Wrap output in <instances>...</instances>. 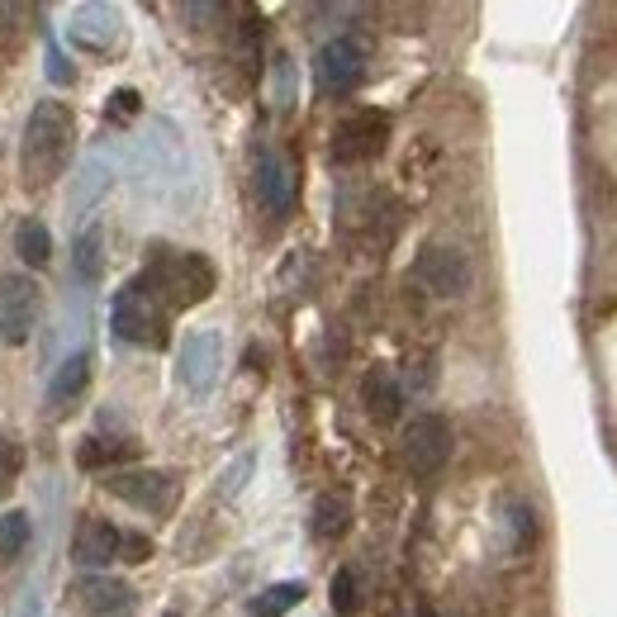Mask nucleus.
<instances>
[{
  "label": "nucleus",
  "mask_w": 617,
  "mask_h": 617,
  "mask_svg": "<svg viewBox=\"0 0 617 617\" xmlns=\"http://www.w3.org/2000/svg\"><path fill=\"white\" fill-rule=\"evenodd\" d=\"M72 142H76L72 109L57 100L34 105L29 129H24V148H20V177H24L29 195H43V190L62 177V167H67V157H72Z\"/></svg>",
  "instance_id": "obj_1"
},
{
  "label": "nucleus",
  "mask_w": 617,
  "mask_h": 617,
  "mask_svg": "<svg viewBox=\"0 0 617 617\" xmlns=\"http://www.w3.org/2000/svg\"><path fill=\"white\" fill-rule=\"evenodd\" d=\"M142 280L152 285V295L162 299L167 313H185L214 295L219 272L204 252H157L148 262V272H142Z\"/></svg>",
  "instance_id": "obj_2"
},
{
  "label": "nucleus",
  "mask_w": 617,
  "mask_h": 617,
  "mask_svg": "<svg viewBox=\"0 0 617 617\" xmlns=\"http://www.w3.org/2000/svg\"><path fill=\"white\" fill-rule=\"evenodd\" d=\"M109 323H115V338L129 342V347H167V328H171V313L162 309V299L152 295V285L134 276L119 285L115 295V309H109Z\"/></svg>",
  "instance_id": "obj_3"
},
{
  "label": "nucleus",
  "mask_w": 617,
  "mask_h": 617,
  "mask_svg": "<svg viewBox=\"0 0 617 617\" xmlns=\"http://www.w3.org/2000/svg\"><path fill=\"white\" fill-rule=\"evenodd\" d=\"M400 456L408 475L418 480H433V475L451 461V423L442 414H414L404 423V437H400Z\"/></svg>",
  "instance_id": "obj_4"
},
{
  "label": "nucleus",
  "mask_w": 617,
  "mask_h": 617,
  "mask_svg": "<svg viewBox=\"0 0 617 617\" xmlns=\"http://www.w3.org/2000/svg\"><path fill=\"white\" fill-rule=\"evenodd\" d=\"M105 489L152 518H171L181 503V475H171V470H119V475H109Z\"/></svg>",
  "instance_id": "obj_5"
},
{
  "label": "nucleus",
  "mask_w": 617,
  "mask_h": 617,
  "mask_svg": "<svg viewBox=\"0 0 617 617\" xmlns=\"http://www.w3.org/2000/svg\"><path fill=\"white\" fill-rule=\"evenodd\" d=\"M390 148V115L385 109H357L332 129V162L342 167H361L375 162Z\"/></svg>",
  "instance_id": "obj_6"
},
{
  "label": "nucleus",
  "mask_w": 617,
  "mask_h": 617,
  "mask_svg": "<svg viewBox=\"0 0 617 617\" xmlns=\"http://www.w3.org/2000/svg\"><path fill=\"white\" fill-rule=\"evenodd\" d=\"M39 280L24 272H0V342L20 347L39 328Z\"/></svg>",
  "instance_id": "obj_7"
},
{
  "label": "nucleus",
  "mask_w": 617,
  "mask_h": 617,
  "mask_svg": "<svg viewBox=\"0 0 617 617\" xmlns=\"http://www.w3.org/2000/svg\"><path fill=\"white\" fill-rule=\"evenodd\" d=\"M361 76H366V43L357 34L328 39L313 53V82H319L323 95H347L352 86H361Z\"/></svg>",
  "instance_id": "obj_8"
},
{
  "label": "nucleus",
  "mask_w": 617,
  "mask_h": 617,
  "mask_svg": "<svg viewBox=\"0 0 617 617\" xmlns=\"http://www.w3.org/2000/svg\"><path fill=\"white\" fill-rule=\"evenodd\" d=\"M414 276L423 290L437 299H461L470 290V262L447 243H427L414 262Z\"/></svg>",
  "instance_id": "obj_9"
},
{
  "label": "nucleus",
  "mask_w": 617,
  "mask_h": 617,
  "mask_svg": "<svg viewBox=\"0 0 617 617\" xmlns=\"http://www.w3.org/2000/svg\"><path fill=\"white\" fill-rule=\"evenodd\" d=\"M219 366H224V342H219L214 328H200V332H190V338L181 342L177 375H181V385L190 394H210L214 380H219Z\"/></svg>",
  "instance_id": "obj_10"
},
{
  "label": "nucleus",
  "mask_w": 617,
  "mask_h": 617,
  "mask_svg": "<svg viewBox=\"0 0 617 617\" xmlns=\"http://www.w3.org/2000/svg\"><path fill=\"white\" fill-rule=\"evenodd\" d=\"M252 190H257V204L272 224H285L295 210V167L285 162L280 152L266 148L257 157V171H252Z\"/></svg>",
  "instance_id": "obj_11"
},
{
  "label": "nucleus",
  "mask_w": 617,
  "mask_h": 617,
  "mask_svg": "<svg viewBox=\"0 0 617 617\" xmlns=\"http://www.w3.org/2000/svg\"><path fill=\"white\" fill-rule=\"evenodd\" d=\"M72 598H76V608H82L86 617H129L138 608L134 589L124 579H115V575H82L76 579V589H72Z\"/></svg>",
  "instance_id": "obj_12"
},
{
  "label": "nucleus",
  "mask_w": 617,
  "mask_h": 617,
  "mask_svg": "<svg viewBox=\"0 0 617 617\" xmlns=\"http://www.w3.org/2000/svg\"><path fill=\"white\" fill-rule=\"evenodd\" d=\"M119 528L105 518H82L76 522V536H72V561L86 565L91 575H100L109 561H119Z\"/></svg>",
  "instance_id": "obj_13"
},
{
  "label": "nucleus",
  "mask_w": 617,
  "mask_h": 617,
  "mask_svg": "<svg viewBox=\"0 0 617 617\" xmlns=\"http://www.w3.org/2000/svg\"><path fill=\"white\" fill-rule=\"evenodd\" d=\"M91 371H95V352H72L67 361H57V371H53V380H47V408L62 418V414H72V404L86 394V385H91Z\"/></svg>",
  "instance_id": "obj_14"
},
{
  "label": "nucleus",
  "mask_w": 617,
  "mask_h": 617,
  "mask_svg": "<svg viewBox=\"0 0 617 617\" xmlns=\"http://www.w3.org/2000/svg\"><path fill=\"white\" fill-rule=\"evenodd\" d=\"M72 43H82L86 53H109L119 43V10L115 6H76L67 24Z\"/></svg>",
  "instance_id": "obj_15"
},
{
  "label": "nucleus",
  "mask_w": 617,
  "mask_h": 617,
  "mask_svg": "<svg viewBox=\"0 0 617 617\" xmlns=\"http://www.w3.org/2000/svg\"><path fill=\"white\" fill-rule=\"evenodd\" d=\"M361 404H366V414L375 423H394V418H400L404 390H400V380H394L390 366H371L366 371V380H361Z\"/></svg>",
  "instance_id": "obj_16"
},
{
  "label": "nucleus",
  "mask_w": 617,
  "mask_h": 617,
  "mask_svg": "<svg viewBox=\"0 0 617 617\" xmlns=\"http://www.w3.org/2000/svg\"><path fill=\"white\" fill-rule=\"evenodd\" d=\"M352 494L347 489H323L319 499H313V536L319 542H338V536H347V528H352Z\"/></svg>",
  "instance_id": "obj_17"
},
{
  "label": "nucleus",
  "mask_w": 617,
  "mask_h": 617,
  "mask_svg": "<svg viewBox=\"0 0 617 617\" xmlns=\"http://www.w3.org/2000/svg\"><path fill=\"white\" fill-rule=\"evenodd\" d=\"M138 456V442L134 437H105V433H91L82 447H76V466L82 470H105V466H119V461H134Z\"/></svg>",
  "instance_id": "obj_18"
},
{
  "label": "nucleus",
  "mask_w": 617,
  "mask_h": 617,
  "mask_svg": "<svg viewBox=\"0 0 617 617\" xmlns=\"http://www.w3.org/2000/svg\"><path fill=\"white\" fill-rule=\"evenodd\" d=\"M14 247H20V262L29 272H43V266L53 262V233H47L39 219H24L20 233H14Z\"/></svg>",
  "instance_id": "obj_19"
},
{
  "label": "nucleus",
  "mask_w": 617,
  "mask_h": 617,
  "mask_svg": "<svg viewBox=\"0 0 617 617\" xmlns=\"http://www.w3.org/2000/svg\"><path fill=\"white\" fill-rule=\"evenodd\" d=\"M105 272V233L100 228H82L76 233V280L95 285Z\"/></svg>",
  "instance_id": "obj_20"
},
{
  "label": "nucleus",
  "mask_w": 617,
  "mask_h": 617,
  "mask_svg": "<svg viewBox=\"0 0 617 617\" xmlns=\"http://www.w3.org/2000/svg\"><path fill=\"white\" fill-rule=\"evenodd\" d=\"M299 598H305V584L299 579H285V584H272V589H262L257 598H252V617H285Z\"/></svg>",
  "instance_id": "obj_21"
},
{
  "label": "nucleus",
  "mask_w": 617,
  "mask_h": 617,
  "mask_svg": "<svg viewBox=\"0 0 617 617\" xmlns=\"http://www.w3.org/2000/svg\"><path fill=\"white\" fill-rule=\"evenodd\" d=\"M29 536H34V522H29L24 509L0 518V561H20L29 551Z\"/></svg>",
  "instance_id": "obj_22"
},
{
  "label": "nucleus",
  "mask_w": 617,
  "mask_h": 617,
  "mask_svg": "<svg viewBox=\"0 0 617 617\" xmlns=\"http://www.w3.org/2000/svg\"><path fill=\"white\" fill-rule=\"evenodd\" d=\"M328 598H332V613H338V617H357L361 613V604H366V598H361V575H357L352 565H342L338 575H332Z\"/></svg>",
  "instance_id": "obj_23"
},
{
  "label": "nucleus",
  "mask_w": 617,
  "mask_h": 617,
  "mask_svg": "<svg viewBox=\"0 0 617 617\" xmlns=\"http://www.w3.org/2000/svg\"><path fill=\"white\" fill-rule=\"evenodd\" d=\"M20 470H24V447L14 437H0V499L14 494V485H20Z\"/></svg>",
  "instance_id": "obj_24"
},
{
  "label": "nucleus",
  "mask_w": 617,
  "mask_h": 617,
  "mask_svg": "<svg viewBox=\"0 0 617 617\" xmlns=\"http://www.w3.org/2000/svg\"><path fill=\"white\" fill-rule=\"evenodd\" d=\"M509 509V532H513V551H528L532 542H536V513L528 509L522 499H509L503 503Z\"/></svg>",
  "instance_id": "obj_25"
},
{
  "label": "nucleus",
  "mask_w": 617,
  "mask_h": 617,
  "mask_svg": "<svg viewBox=\"0 0 617 617\" xmlns=\"http://www.w3.org/2000/svg\"><path fill=\"white\" fill-rule=\"evenodd\" d=\"M138 105H142V100H138V91H134V86H119L115 95H109L105 119L115 124V129H124V124H134V119H138Z\"/></svg>",
  "instance_id": "obj_26"
},
{
  "label": "nucleus",
  "mask_w": 617,
  "mask_h": 617,
  "mask_svg": "<svg viewBox=\"0 0 617 617\" xmlns=\"http://www.w3.org/2000/svg\"><path fill=\"white\" fill-rule=\"evenodd\" d=\"M247 475H252V451H243V456H237V461H233L224 475H219V494H224V499H233L237 489H243V480H247Z\"/></svg>",
  "instance_id": "obj_27"
},
{
  "label": "nucleus",
  "mask_w": 617,
  "mask_h": 617,
  "mask_svg": "<svg viewBox=\"0 0 617 617\" xmlns=\"http://www.w3.org/2000/svg\"><path fill=\"white\" fill-rule=\"evenodd\" d=\"M119 556L129 561V565L152 561V536H142V532H124V536H119Z\"/></svg>",
  "instance_id": "obj_28"
},
{
  "label": "nucleus",
  "mask_w": 617,
  "mask_h": 617,
  "mask_svg": "<svg viewBox=\"0 0 617 617\" xmlns=\"http://www.w3.org/2000/svg\"><path fill=\"white\" fill-rule=\"evenodd\" d=\"M47 76H53L57 86H72L76 82V72H72V62H67V53H62V47L53 43L47 47Z\"/></svg>",
  "instance_id": "obj_29"
},
{
  "label": "nucleus",
  "mask_w": 617,
  "mask_h": 617,
  "mask_svg": "<svg viewBox=\"0 0 617 617\" xmlns=\"http://www.w3.org/2000/svg\"><path fill=\"white\" fill-rule=\"evenodd\" d=\"M418 617H437V613H433V604H418Z\"/></svg>",
  "instance_id": "obj_30"
}]
</instances>
